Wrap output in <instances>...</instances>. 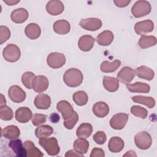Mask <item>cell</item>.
Listing matches in <instances>:
<instances>
[{
  "label": "cell",
  "mask_w": 157,
  "mask_h": 157,
  "mask_svg": "<svg viewBox=\"0 0 157 157\" xmlns=\"http://www.w3.org/2000/svg\"><path fill=\"white\" fill-rule=\"evenodd\" d=\"M93 132V126L90 123H84L81 124L77 129L76 135L78 137L88 138Z\"/></svg>",
  "instance_id": "cell-30"
},
{
  "label": "cell",
  "mask_w": 157,
  "mask_h": 157,
  "mask_svg": "<svg viewBox=\"0 0 157 157\" xmlns=\"http://www.w3.org/2000/svg\"><path fill=\"white\" fill-rule=\"evenodd\" d=\"M93 113L98 118H104L106 117L109 112V107L104 102H98L93 107Z\"/></svg>",
  "instance_id": "cell-23"
},
{
  "label": "cell",
  "mask_w": 157,
  "mask_h": 157,
  "mask_svg": "<svg viewBox=\"0 0 157 157\" xmlns=\"http://www.w3.org/2000/svg\"><path fill=\"white\" fill-rule=\"evenodd\" d=\"M56 109L61 113L64 121L71 118L75 112L71 104L66 100L59 101L56 104Z\"/></svg>",
  "instance_id": "cell-7"
},
{
  "label": "cell",
  "mask_w": 157,
  "mask_h": 157,
  "mask_svg": "<svg viewBox=\"0 0 157 157\" xmlns=\"http://www.w3.org/2000/svg\"><path fill=\"white\" fill-rule=\"evenodd\" d=\"M78 119H79L78 115L75 112L74 115L71 118H70L69 119H68L67 120L64 121L63 124L66 129H72L75 126V125L77 124V121H78Z\"/></svg>",
  "instance_id": "cell-42"
},
{
  "label": "cell",
  "mask_w": 157,
  "mask_h": 157,
  "mask_svg": "<svg viewBox=\"0 0 157 157\" xmlns=\"http://www.w3.org/2000/svg\"><path fill=\"white\" fill-rule=\"evenodd\" d=\"M39 144L50 156L57 155L60 151L57 139L53 137H43L39 140Z\"/></svg>",
  "instance_id": "cell-2"
},
{
  "label": "cell",
  "mask_w": 157,
  "mask_h": 157,
  "mask_svg": "<svg viewBox=\"0 0 157 157\" xmlns=\"http://www.w3.org/2000/svg\"><path fill=\"white\" fill-rule=\"evenodd\" d=\"M83 74L80 70L76 68L69 69L63 75V81L69 87L80 86L83 82Z\"/></svg>",
  "instance_id": "cell-1"
},
{
  "label": "cell",
  "mask_w": 157,
  "mask_h": 157,
  "mask_svg": "<svg viewBox=\"0 0 157 157\" xmlns=\"http://www.w3.org/2000/svg\"><path fill=\"white\" fill-rule=\"evenodd\" d=\"M23 146L26 151L28 157H38L44 156L42 151L35 146L31 140H26L23 143Z\"/></svg>",
  "instance_id": "cell-29"
},
{
  "label": "cell",
  "mask_w": 157,
  "mask_h": 157,
  "mask_svg": "<svg viewBox=\"0 0 157 157\" xmlns=\"http://www.w3.org/2000/svg\"><path fill=\"white\" fill-rule=\"evenodd\" d=\"M36 75L32 72H26L21 76V82L23 85L28 89L32 88V82Z\"/></svg>",
  "instance_id": "cell-39"
},
{
  "label": "cell",
  "mask_w": 157,
  "mask_h": 157,
  "mask_svg": "<svg viewBox=\"0 0 157 157\" xmlns=\"http://www.w3.org/2000/svg\"><path fill=\"white\" fill-rule=\"evenodd\" d=\"M29 17L28 12L24 8H18L13 10L10 15L11 20L15 23H22L26 21Z\"/></svg>",
  "instance_id": "cell-18"
},
{
  "label": "cell",
  "mask_w": 157,
  "mask_h": 157,
  "mask_svg": "<svg viewBox=\"0 0 157 157\" xmlns=\"http://www.w3.org/2000/svg\"><path fill=\"white\" fill-rule=\"evenodd\" d=\"M47 64L53 69H58L63 67L66 63V56L59 52H52L47 58Z\"/></svg>",
  "instance_id": "cell-6"
},
{
  "label": "cell",
  "mask_w": 157,
  "mask_h": 157,
  "mask_svg": "<svg viewBox=\"0 0 157 157\" xmlns=\"http://www.w3.org/2000/svg\"><path fill=\"white\" fill-rule=\"evenodd\" d=\"M95 39L90 35H84L80 37L78 42L79 49L83 52L90 51L94 46Z\"/></svg>",
  "instance_id": "cell-17"
},
{
  "label": "cell",
  "mask_w": 157,
  "mask_h": 157,
  "mask_svg": "<svg viewBox=\"0 0 157 157\" xmlns=\"http://www.w3.org/2000/svg\"><path fill=\"white\" fill-rule=\"evenodd\" d=\"M150 4L144 0L136 1L131 8V13L135 18H140L149 14L151 12Z\"/></svg>",
  "instance_id": "cell-3"
},
{
  "label": "cell",
  "mask_w": 157,
  "mask_h": 157,
  "mask_svg": "<svg viewBox=\"0 0 157 157\" xmlns=\"http://www.w3.org/2000/svg\"><path fill=\"white\" fill-rule=\"evenodd\" d=\"M105 153L104 150L99 148H94L91 152L90 157H104Z\"/></svg>",
  "instance_id": "cell-44"
},
{
  "label": "cell",
  "mask_w": 157,
  "mask_h": 157,
  "mask_svg": "<svg viewBox=\"0 0 157 157\" xmlns=\"http://www.w3.org/2000/svg\"><path fill=\"white\" fill-rule=\"evenodd\" d=\"M83 156V155H82L78 153L75 150H70L67 151L65 154V156L66 157H69V156H81L82 157Z\"/></svg>",
  "instance_id": "cell-46"
},
{
  "label": "cell",
  "mask_w": 157,
  "mask_h": 157,
  "mask_svg": "<svg viewBox=\"0 0 157 157\" xmlns=\"http://www.w3.org/2000/svg\"><path fill=\"white\" fill-rule=\"evenodd\" d=\"M134 72L138 77L147 80H151L155 75L153 70L146 66H141L137 67Z\"/></svg>",
  "instance_id": "cell-25"
},
{
  "label": "cell",
  "mask_w": 157,
  "mask_h": 157,
  "mask_svg": "<svg viewBox=\"0 0 157 157\" xmlns=\"http://www.w3.org/2000/svg\"><path fill=\"white\" fill-rule=\"evenodd\" d=\"M64 6L60 1H50L46 5L47 12L51 15H58L64 11Z\"/></svg>",
  "instance_id": "cell-14"
},
{
  "label": "cell",
  "mask_w": 157,
  "mask_h": 157,
  "mask_svg": "<svg viewBox=\"0 0 157 157\" xmlns=\"http://www.w3.org/2000/svg\"><path fill=\"white\" fill-rule=\"evenodd\" d=\"M114 39V35L113 33L109 30H105L101 33L96 37V42L99 45L108 46L109 45Z\"/></svg>",
  "instance_id": "cell-22"
},
{
  "label": "cell",
  "mask_w": 157,
  "mask_h": 157,
  "mask_svg": "<svg viewBox=\"0 0 157 157\" xmlns=\"http://www.w3.org/2000/svg\"><path fill=\"white\" fill-rule=\"evenodd\" d=\"M53 29L56 33L60 35H64L70 31L71 25L67 20H59L53 23Z\"/></svg>",
  "instance_id": "cell-21"
},
{
  "label": "cell",
  "mask_w": 157,
  "mask_h": 157,
  "mask_svg": "<svg viewBox=\"0 0 157 157\" xmlns=\"http://www.w3.org/2000/svg\"><path fill=\"white\" fill-rule=\"evenodd\" d=\"M131 99L134 102L143 104L150 109L154 107L155 105V101L152 97L138 95L132 97Z\"/></svg>",
  "instance_id": "cell-33"
},
{
  "label": "cell",
  "mask_w": 157,
  "mask_h": 157,
  "mask_svg": "<svg viewBox=\"0 0 157 157\" xmlns=\"http://www.w3.org/2000/svg\"><path fill=\"white\" fill-rule=\"evenodd\" d=\"M73 147L76 151L82 155H83L86 153L88 150L89 142L85 138L79 137L74 141Z\"/></svg>",
  "instance_id": "cell-32"
},
{
  "label": "cell",
  "mask_w": 157,
  "mask_h": 157,
  "mask_svg": "<svg viewBox=\"0 0 157 157\" xmlns=\"http://www.w3.org/2000/svg\"><path fill=\"white\" fill-rule=\"evenodd\" d=\"M50 120L52 123H57L59 120V115L56 113H53L50 115Z\"/></svg>",
  "instance_id": "cell-47"
},
{
  "label": "cell",
  "mask_w": 157,
  "mask_h": 157,
  "mask_svg": "<svg viewBox=\"0 0 157 157\" xmlns=\"http://www.w3.org/2000/svg\"><path fill=\"white\" fill-rule=\"evenodd\" d=\"M72 99L76 105L83 106L85 105L88 101L87 94L83 91H77L72 95Z\"/></svg>",
  "instance_id": "cell-36"
},
{
  "label": "cell",
  "mask_w": 157,
  "mask_h": 157,
  "mask_svg": "<svg viewBox=\"0 0 157 157\" xmlns=\"http://www.w3.org/2000/svg\"><path fill=\"white\" fill-rule=\"evenodd\" d=\"M13 112L11 108L6 105L0 106V118L2 120L9 121L13 118Z\"/></svg>",
  "instance_id": "cell-37"
},
{
  "label": "cell",
  "mask_w": 157,
  "mask_h": 157,
  "mask_svg": "<svg viewBox=\"0 0 157 157\" xmlns=\"http://www.w3.org/2000/svg\"><path fill=\"white\" fill-rule=\"evenodd\" d=\"M93 139L96 144L102 145L106 142L107 136L104 131H98L93 135Z\"/></svg>",
  "instance_id": "cell-43"
},
{
  "label": "cell",
  "mask_w": 157,
  "mask_h": 157,
  "mask_svg": "<svg viewBox=\"0 0 157 157\" xmlns=\"http://www.w3.org/2000/svg\"><path fill=\"white\" fill-rule=\"evenodd\" d=\"M124 143L123 139L119 137H113L110 138L108 144L109 150L112 153L120 152L124 148Z\"/></svg>",
  "instance_id": "cell-27"
},
{
  "label": "cell",
  "mask_w": 157,
  "mask_h": 157,
  "mask_svg": "<svg viewBox=\"0 0 157 157\" xmlns=\"http://www.w3.org/2000/svg\"><path fill=\"white\" fill-rule=\"evenodd\" d=\"M124 156H136V154L135 153V152L132 150H130L127 151L124 155Z\"/></svg>",
  "instance_id": "cell-49"
},
{
  "label": "cell",
  "mask_w": 157,
  "mask_h": 157,
  "mask_svg": "<svg viewBox=\"0 0 157 157\" xmlns=\"http://www.w3.org/2000/svg\"><path fill=\"white\" fill-rule=\"evenodd\" d=\"M79 25L85 30L95 31L101 28L102 21L98 18H88L81 20Z\"/></svg>",
  "instance_id": "cell-10"
},
{
  "label": "cell",
  "mask_w": 157,
  "mask_h": 157,
  "mask_svg": "<svg viewBox=\"0 0 157 157\" xmlns=\"http://www.w3.org/2000/svg\"><path fill=\"white\" fill-rule=\"evenodd\" d=\"M127 89L131 93H147L150 90V86L148 84L140 82H135L132 84H126Z\"/></svg>",
  "instance_id": "cell-24"
},
{
  "label": "cell",
  "mask_w": 157,
  "mask_h": 157,
  "mask_svg": "<svg viewBox=\"0 0 157 157\" xmlns=\"http://www.w3.org/2000/svg\"><path fill=\"white\" fill-rule=\"evenodd\" d=\"M102 83L104 88L109 92H115L119 88V80L115 77L104 76Z\"/></svg>",
  "instance_id": "cell-28"
},
{
  "label": "cell",
  "mask_w": 157,
  "mask_h": 157,
  "mask_svg": "<svg viewBox=\"0 0 157 157\" xmlns=\"http://www.w3.org/2000/svg\"><path fill=\"white\" fill-rule=\"evenodd\" d=\"M15 119L21 123H26L32 118V111L27 107H21L15 111Z\"/></svg>",
  "instance_id": "cell-15"
},
{
  "label": "cell",
  "mask_w": 157,
  "mask_h": 157,
  "mask_svg": "<svg viewBox=\"0 0 157 157\" xmlns=\"http://www.w3.org/2000/svg\"><path fill=\"white\" fill-rule=\"evenodd\" d=\"M121 65V61L118 59H115L112 62L108 61H103L100 66L101 71L104 73H110L115 71Z\"/></svg>",
  "instance_id": "cell-31"
},
{
  "label": "cell",
  "mask_w": 157,
  "mask_h": 157,
  "mask_svg": "<svg viewBox=\"0 0 157 157\" xmlns=\"http://www.w3.org/2000/svg\"><path fill=\"white\" fill-rule=\"evenodd\" d=\"M49 85L48 78L44 75H36L32 82V88L37 93H42L47 90Z\"/></svg>",
  "instance_id": "cell-11"
},
{
  "label": "cell",
  "mask_w": 157,
  "mask_h": 157,
  "mask_svg": "<svg viewBox=\"0 0 157 157\" xmlns=\"http://www.w3.org/2000/svg\"><path fill=\"white\" fill-rule=\"evenodd\" d=\"M5 3H6L8 6H13L20 2V1H14V0H7V1H3Z\"/></svg>",
  "instance_id": "cell-48"
},
{
  "label": "cell",
  "mask_w": 157,
  "mask_h": 157,
  "mask_svg": "<svg viewBox=\"0 0 157 157\" xmlns=\"http://www.w3.org/2000/svg\"><path fill=\"white\" fill-rule=\"evenodd\" d=\"M129 115L124 113H118L114 115L110 120V126L116 130H120L126 126Z\"/></svg>",
  "instance_id": "cell-8"
},
{
  "label": "cell",
  "mask_w": 157,
  "mask_h": 157,
  "mask_svg": "<svg viewBox=\"0 0 157 157\" xmlns=\"http://www.w3.org/2000/svg\"><path fill=\"white\" fill-rule=\"evenodd\" d=\"M53 128L48 124L39 126L35 130V135L38 139L47 137L51 136L53 134Z\"/></svg>",
  "instance_id": "cell-34"
},
{
  "label": "cell",
  "mask_w": 157,
  "mask_h": 157,
  "mask_svg": "<svg viewBox=\"0 0 157 157\" xmlns=\"http://www.w3.org/2000/svg\"><path fill=\"white\" fill-rule=\"evenodd\" d=\"M2 55L6 61L14 63L20 59L21 51L17 45L10 44L4 47L2 51Z\"/></svg>",
  "instance_id": "cell-4"
},
{
  "label": "cell",
  "mask_w": 157,
  "mask_h": 157,
  "mask_svg": "<svg viewBox=\"0 0 157 157\" xmlns=\"http://www.w3.org/2000/svg\"><path fill=\"white\" fill-rule=\"evenodd\" d=\"M156 44V38L153 36L142 35L139 39V45L142 48H147L155 45Z\"/></svg>",
  "instance_id": "cell-35"
},
{
  "label": "cell",
  "mask_w": 157,
  "mask_h": 157,
  "mask_svg": "<svg viewBox=\"0 0 157 157\" xmlns=\"http://www.w3.org/2000/svg\"><path fill=\"white\" fill-rule=\"evenodd\" d=\"M154 29V23L151 20H146L136 23L134 25V30L139 35H145L151 32Z\"/></svg>",
  "instance_id": "cell-12"
},
{
  "label": "cell",
  "mask_w": 157,
  "mask_h": 157,
  "mask_svg": "<svg viewBox=\"0 0 157 157\" xmlns=\"http://www.w3.org/2000/svg\"><path fill=\"white\" fill-rule=\"evenodd\" d=\"M134 142L137 148L140 150H147L150 147L152 144V138L147 131H142L134 137Z\"/></svg>",
  "instance_id": "cell-5"
},
{
  "label": "cell",
  "mask_w": 157,
  "mask_h": 157,
  "mask_svg": "<svg viewBox=\"0 0 157 157\" xmlns=\"http://www.w3.org/2000/svg\"><path fill=\"white\" fill-rule=\"evenodd\" d=\"M136 75L134 71L128 66L123 67L117 74V79L121 83L129 84L134 78Z\"/></svg>",
  "instance_id": "cell-13"
},
{
  "label": "cell",
  "mask_w": 157,
  "mask_h": 157,
  "mask_svg": "<svg viewBox=\"0 0 157 157\" xmlns=\"http://www.w3.org/2000/svg\"><path fill=\"white\" fill-rule=\"evenodd\" d=\"M25 33L26 37L29 39L34 40L39 37L40 36L41 29L37 23H31L26 26L25 29Z\"/></svg>",
  "instance_id": "cell-20"
},
{
  "label": "cell",
  "mask_w": 157,
  "mask_h": 157,
  "mask_svg": "<svg viewBox=\"0 0 157 157\" xmlns=\"http://www.w3.org/2000/svg\"><path fill=\"white\" fill-rule=\"evenodd\" d=\"M10 37V31L8 27L1 25L0 26V44H3Z\"/></svg>",
  "instance_id": "cell-41"
},
{
  "label": "cell",
  "mask_w": 157,
  "mask_h": 157,
  "mask_svg": "<svg viewBox=\"0 0 157 157\" xmlns=\"http://www.w3.org/2000/svg\"><path fill=\"white\" fill-rule=\"evenodd\" d=\"M20 135V129L15 125H9L2 129V136L6 139H16Z\"/></svg>",
  "instance_id": "cell-26"
},
{
  "label": "cell",
  "mask_w": 157,
  "mask_h": 157,
  "mask_svg": "<svg viewBox=\"0 0 157 157\" xmlns=\"http://www.w3.org/2000/svg\"><path fill=\"white\" fill-rule=\"evenodd\" d=\"M34 104L36 108H37L38 109H48L51 105L50 97L48 95L44 93L39 94L36 96Z\"/></svg>",
  "instance_id": "cell-16"
},
{
  "label": "cell",
  "mask_w": 157,
  "mask_h": 157,
  "mask_svg": "<svg viewBox=\"0 0 157 157\" xmlns=\"http://www.w3.org/2000/svg\"><path fill=\"white\" fill-rule=\"evenodd\" d=\"M1 105H6V99L4 98L3 94H1Z\"/></svg>",
  "instance_id": "cell-50"
},
{
  "label": "cell",
  "mask_w": 157,
  "mask_h": 157,
  "mask_svg": "<svg viewBox=\"0 0 157 157\" xmlns=\"http://www.w3.org/2000/svg\"><path fill=\"white\" fill-rule=\"evenodd\" d=\"M47 116L46 115L41 113H34L32 116L31 120L33 125L36 126H39L45 123L47 121Z\"/></svg>",
  "instance_id": "cell-40"
},
{
  "label": "cell",
  "mask_w": 157,
  "mask_h": 157,
  "mask_svg": "<svg viewBox=\"0 0 157 157\" xmlns=\"http://www.w3.org/2000/svg\"><path fill=\"white\" fill-rule=\"evenodd\" d=\"M9 147L18 157H26L27 153L20 139H13L9 143Z\"/></svg>",
  "instance_id": "cell-19"
},
{
  "label": "cell",
  "mask_w": 157,
  "mask_h": 157,
  "mask_svg": "<svg viewBox=\"0 0 157 157\" xmlns=\"http://www.w3.org/2000/svg\"><path fill=\"white\" fill-rule=\"evenodd\" d=\"M8 95L10 99L15 103H20L26 99V93L18 85L11 86L8 90Z\"/></svg>",
  "instance_id": "cell-9"
},
{
  "label": "cell",
  "mask_w": 157,
  "mask_h": 157,
  "mask_svg": "<svg viewBox=\"0 0 157 157\" xmlns=\"http://www.w3.org/2000/svg\"><path fill=\"white\" fill-rule=\"evenodd\" d=\"M131 113L134 116L142 119H145L148 115V111L146 109L136 105L131 107Z\"/></svg>",
  "instance_id": "cell-38"
},
{
  "label": "cell",
  "mask_w": 157,
  "mask_h": 157,
  "mask_svg": "<svg viewBox=\"0 0 157 157\" xmlns=\"http://www.w3.org/2000/svg\"><path fill=\"white\" fill-rule=\"evenodd\" d=\"M115 6L118 7H126L130 2L131 1L127 0H115L113 1Z\"/></svg>",
  "instance_id": "cell-45"
}]
</instances>
